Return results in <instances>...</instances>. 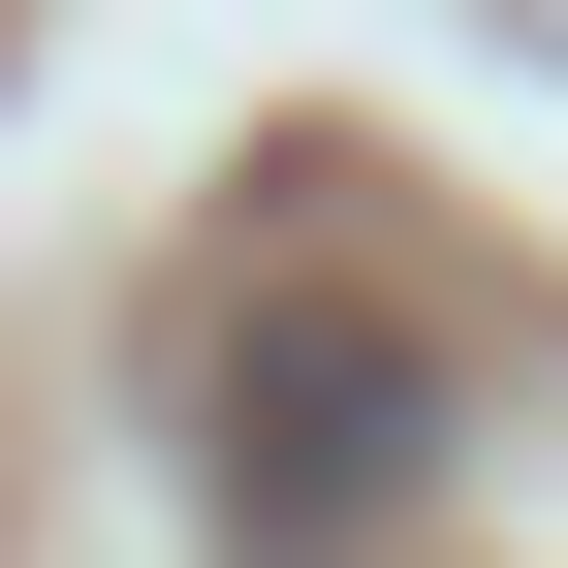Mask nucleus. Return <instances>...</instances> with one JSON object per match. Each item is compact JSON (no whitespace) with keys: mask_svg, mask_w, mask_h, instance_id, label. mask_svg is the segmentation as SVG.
Wrapping results in <instances>:
<instances>
[{"mask_svg":"<svg viewBox=\"0 0 568 568\" xmlns=\"http://www.w3.org/2000/svg\"><path fill=\"white\" fill-rule=\"evenodd\" d=\"M410 506H443V347L410 316H253L222 347V537L253 568H347Z\"/></svg>","mask_w":568,"mask_h":568,"instance_id":"f257e3e1","label":"nucleus"}]
</instances>
